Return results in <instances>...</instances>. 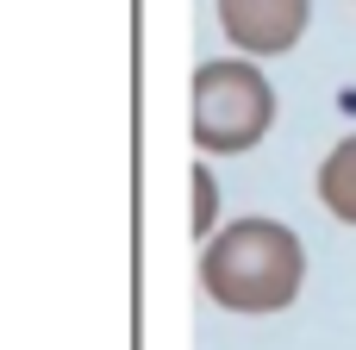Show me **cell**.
I'll use <instances>...</instances> for the list:
<instances>
[{
    "label": "cell",
    "instance_id": "6da1fadb",
    "mask_svg": "<svg viewBox=\"0 0 356 350\" xmlns=\"http://www.w3.org/2000/svg\"><path fill=\"white\" fill-rule=\"evenodd\" d=\"M307 244L282 219H238L200 250V288L225 313H282L300 301Z\"/></svg>",
    "mask_w": 356,
    "mask_h": 350
},
{
    "label": "cell",
    "instance_id": "7a4b0ae2",
    "mask_svg": "<svg viewBox=\"0 0 356 350\" xmlns=\"http://www.w3.org/2000/svg\"><path fill=\"white\" fill-rule=\"evenodd\" d=\"M275 125V88L250 56H219L194 69V113L188 132L207 157H238L257 150Z\"/></svg>",
    "mask_w": 356,
    "mask_h": 350
},
{
    "label": "cell",
    "instance_id": "3957f363",
    "mask_svg": "<svg viewBox=\"0 0 356 350\" xmlns=\"http://www.w3.org/2000/svg\"><path fill=\"white\" fill-rule=\"evenodd\" d=\"M307 19H313V0H219V25L250 63L288 56L307 38Z\"/></svg>",
    "mask_w": 356,
    "mask_h": 350
},
{
    "label": "cell",
    "instance_id": "277c9868",
    "mask_svg": "<svg viewBox=\"0 0 356 350\" xmlns=\"http://www.w3.org/2000/svg\"><path fill=\"white\" fill-rule=\"evenodd\" d=\"M319 200H325L332 219L356 225V132H350V138H338L332 157L319 163Z\"/></svg>",
    "mask_w": 356,
    "mask_h": 350
},
{
    "label": "cell",
    "instance_id": "5b68a950",
    "mask_svg": "<svg viewBox=\"0 0 356 350\" xmlns=\"http://www.w3.org/2000/svg\"><path fill=\"white\" fill-rule=\"evenodd\" d=\"M188 175H194V182H188V207H194V225H188V232H194V244H200V238L213 244V238L225 232V225H219V175H213L207 163H194Z\"/></svg>",
    "mask_w": 356,
    "mask_h": 350
}]
</instances>
